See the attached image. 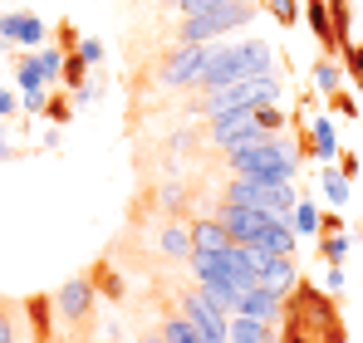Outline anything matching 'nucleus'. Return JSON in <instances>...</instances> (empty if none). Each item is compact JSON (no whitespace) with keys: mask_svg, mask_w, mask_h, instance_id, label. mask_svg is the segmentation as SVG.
<instances>
[{"mask_svg":"<svg viewBox=\"0 0 363 343\" xmlns=\"http://www.w3.org/2000/svg\"><path fill=\"white\" fill-rule=\"evenodd\" d=\"M324 196H329L334 206L349 201V181H344V172H324Z\"/></svg>","mask_w":363,"mask_h":343,"instance_id":"25","label":"nucleus"},{"mask_svg":"<svg viewBox=\"0 0 363 343\" xmlns=\"http://www.w3.org/2000/svg\"><path fill=\"white\" fill-rule=\"evenodd\" d=\"M55 309H60L69 324L89 319V309H94V280H69V285L55 294Z\"/></svg>","mask_w":363,"mask_h":343,"instance_id":"12","label":"nucleus"},{"mask_svg":"<svg viewBox=\"0 0 363 343\" xmlns=\"http://www.w3.org/2000/svg\"><path fill=\"white\" fill-rule=\"evenodd\" d=\"M182 314L201 329V339H206V343H231V314L216 309L206 289H186V294H182Z\"/></svg>","mask_w":363,"mask_h":343,"instance_id":"6","label":"nucleus"},{"mask_svg":"<svg viewBox=\"0 0 363 343\" xmlns=\"http://www.w3.org/2000/svg\"><path fill=\"white\" fill-rule=\"evenodd\" d=\"M104 89H108V79H104V74L94 69V74H89V79H84V84L74 89V99H79V103H94V99H104Z\"/></svg>","mask_w":363,"mask_h":343,"instance_id":"23","label":"nucleus"},{"mask_svg":"<svg viewBox=\"0 0 363 343\" xmlns=\"http://www.w3.org/2000/svg\"><path fill=\"white\" fill-rule=\"evenodd\" d=\"M285 221H290V230H295V235H314V230L324 226V221H319V206H314V201H295Z\"/></svg>","mask_w":363,"mask_h":343,"instance_id":"20","label":"nucleus"},{"mask_svg":"<svg viewBox=\"0 0 363 343\" xmlns=\"http://www.w3.org/2000/svg\"><path fill=\"white\" fill-rule=\"evenodd\" d=\"M45 113L55 118V123H69V103H64V94H60V99H50V103H45Z\"/></svg>","mask_w":363,"mask_h":343,"instance_id":"33","label":"nucleus"},{"mask_svg":"<svg viewBox=\"0 0 363 343\" xmlns=\"http://www.w3.org/2000/svg\"><path fill=\"white\" fill-rule=\"evenodd\" d=\"M221 226H226V235L231 240H241V245H250L255 235H260V226L265 221H275L270 211H255V206H236V201H221V216H216Z\"/></svg>","mask_w":363,"mask_h":343,"instance_id":"10","label":"nucleus"},{"mask_svg":"<svg viewBox=\"0 0 363 343\" xmlns=\"http://www.w3.org/2000/svg\"><path fill=\"white\" fill-rule=\"evenodd\" d=\"M157 245H162V255H167V260H182V255H191V230L182 226V221H172V226H162Z\"/></svg>","mask_w":363,"mask_h":343,"instance_id":"17","label":"nucleus"},{"mask_svg":"<svg viewBox=\"0 0 363 343\" xmlns=\"http://www.w3.org/2000/svg\"><path fill=\"white\" fill-rule=\"evenodd\" d=\"M265 10H270L280 25H295V0H265Z\"/></svg>","mask_w":363,"mask_h":343,"instance_id":"31","label":"nucleus"},{"mask_svg":"<svg viewBox=\"0 0 363 343\" xmlns=\"http://www.w3.org/2000/svg\"><path fill=\"white\" fill-rule=\"evenodd\" d=\"M349 64H354V74H363V45H349Z\"/></svg>","mask_w":363,"mask_h":343,"instance_id":"36","label":"nucleus"},{"mask_svg":"<svg viewBox=\"0 0 363 343\" xmlns=\"http://www.w3.org/2000/svg\"><path fill=\"white\" fill-rule=\"evenodd\" d=\"M314 84H319L324 94H339V84H344V79H339V69H334V64H314Z\"/></svg>","mask_w":363,"mask_h":343,"instance_id":"28","label":"nucleus"},{"mask_svg":"<svg viewBox=\"0 0 363 343\" xmlns=\"http://www.w3.org/2000/svg\"><path fill=\"white\" fill-rule=\"evenodd\" d=\"M206 50H211V45H177V55L162 59L157 79H162L167 89H196V79H201V69H206Z\"/></svg>","mask_w":363,"mask_h":343,"instance_id":"8","label":"nucleus"},{"mask_svg":"<svg viewBox=\"0 0 363 343\" xmlns=\"http://www.w3.org/2000/svg\"><path fill=\"white\" fill-rule=\"evenodd\" d=\"M226 245H231V235H226V226H221L216 216H206V221H196V226H191V250L216 255V250H226Z\"/></svg>","mask_w":363,"mask_h":343,"instance_id":"15","label":"nucleus"},{"mask_svg":"<svg viewBox=\"0 0 363 343\" xmlns=\"http://www.w3.org/2000/svg\"><path fill=\"white\" fill-rule=\"evenodd\" d=\"M45 40H50V30H45V20H40V15H30V10H10V15H0V45L40 50Z\"/></svg>","mask_w":363,"mask_h":343,"instance_id":"9","label":"nucleus"},{"mask_svg":"<svg viewBox=\"0 0 363 343\" xmlns=\"http://www.w3.org/2000/svg\"><path fill=\"white\" fill-rule=\"evenodd\" d=\"M74 55L84 59L89 69H104V40H79V45H74Z\"/></svg>","mask_w":363,"mask_h":343,"instance_id":"26","label":"nucleus"},{"mask_svg":"<svg viewBox=\"0 0 363 343\" xmlns=\"http://www.w3.org/2000/svg\"><path fill=\"white\" fill-rule=\"evenodd\" d=\"M231 343H280L270 324L260 319H245V314H231Z\"/></svg>","mask_w":363,"mask_h":343,"instance_id":"16","label":"nucleus"},{"mask_svg":"<svg viewBox=\"0 0 363 343\" xmlns=\"http://www.w3.org/2000/svg\"><path fill=\"white\" fill-rule=\"evenodd\" d=\"M231 314L260 319V324H275V319L285 314V299H280V294H270L265 285H250V289L241 294V299H236V309H231Z\"/></svg>","mask_w":363,"mask_h":343,"instance_id":"11","label":"nucleus"},{"mask_svg":"<svg viewBox=\"0 0 363 343\" xmlns=\"http://www.w3.org/2000/svg\"><path fill=\"white\" fill-rule=\"evenodd\" d=\"M309 128H314V147H309V152H314L319 162H334V157H339V142H334V123H329V118H314Z\"/></svg>","mask_w":363,"mask_h":343,"instance_id":"18","label":"nucleus"},{"mask_svg":"<svg viewBox=\"0 0 363 343\" xmlns=\"http://www.w3.org/2000/svg\"><path fill=\"white\" fill-rule=\"evenodd\" d=\"M250 74H275V50L265 40H211L196 89L211 94V89H226V84L250 79Z\"/></svg>","mask_w":363,"mask_h":343,"instance_id":"1","label":"nucleus"},{"mask_svg":"<svg viewBox=\"0 0 363 343\" xmlns=\"http://www.w3.org/2000/svg\"><path fill=\"white\" fill-rule=\"evenodd\" d=\"M35 64H40L45 84H55V79L64 74V55H60V50H40V55H35Z\"/></svg>","mask_w":363,"mask_h":343,"instance_id":"24","label":"nucleus"},{"mask_svg":"<svg viewBox=\"0 0 363 343\" xmlns=\"http://www.w3.org/2000/svg\"><path fill=\"white\" fill-rule=\"evenodd\" d=\"M221 201H236V206H255V211H270V216H290L295 206V181H265V176H236Z\"/></svg>","mask_w":363,"mask_h":343,"instance_id":"5","label":"nucleus"},{"mask_svg":"<svg viewBox=\"0 0 363 343\" xmlns=\"http://www.w3.org/2000/svg\"><path fill=\"white\" fill-rule=\"evenodd\" d=\"M324 289H329V294H344V270H339V265H329V275H324Z\"/></svg>","mask_w":363,"mask_h":343,"instance_id":"35","label":"nucleus"},{"mask_svg":"<svg viewBox=\"0 0 363 343\" xmlns=\"http://www.w3.org/2000/svg\"><path fill=\"white\" fill-rule=\"evenodd\" d=\"M5 157H10V137L0 133V162H5Z\"/></svg>","mask_w":363,"mask_h":343,"instance_id":"38","label":"nucleus"},{"mask_svg":"<svg viewBox=\"0 0 363 343\" xmlns=\"http://www.w3.org/2000/svg\"><path fill=\"white\" fill-rule=\"evenodd\" d=\"M162 339H167V343H206V339H201V329H196L182 309L167 319V324H162Z\"/></svg>","mask_w":363,"mask_h":343,"instance_id":"21","label":"nucleus"},{"mask_svg":"<svg viewBox=\"0 0 363 343\" xmlns=\"http://www.w3.org/2000/svg\"><path fill=\"white\" fill-rule=\"evenodd\" d=\"M255 137H265L255 108H236V113L211 118V147H216V152H236V147L255 142Z\"/></svg>","mask_w":363,"mask_h":343,"instance_id":"7","label":"nucleus"},{"mask_svg":"<svg viewBox=\"0 0 363 343\" xmlns=\"http://www.w3.org/2000/svg\"><path fill=\"white\" fill-rule=\"evenodd\" d=\"M15 84H20V94H25V99H30V94H45V74H40L35 55H25L20 64H15Z\"/></svg>","mask_w":363,"mask_h":343,"instance_id":"22","label":"nucleus"},{"mask_svg":"<svg viewBox=\"0 0 363 343\" xmlns=\"http://www.w3.org/2000/svg\"><path fill=\"white\" fill-rule=\"evenodd\" d=\"M30 319H35V329H40V343H50V304H45V299H30Z\"/></svg>","mask_w":363,"mask_h":343,"instance_id":"30","label":"nucleus"},{"mask_svg":"<svg viewBox=\"0 0 363 343\" xmlns=\"http://www.w3.org/2000/svg\"><path fill=\"white\" fill-rule=\"evenodd\" d=\"M10 113H15V99H10V94L0 89V118H10Z\"/></svg>","mask_w":363,"mask_h":343,"instance_id":"37","label":"nucleus"},{"mask_svg":"<svg viewBox=\"0 0 363 343\" xmlns=\"http://www.w3.org/2000/svg\"><path fill=\"white\" fill-rule=\"evenodd\" d=\"M226 162L236 176H265V181H295L300 176V152L280 137V133H265V137H255V142H245L236 152H226Z\"/></svg>","mask_w":363,"mask_h":343,"instance_id":"2","label":"nucleus"},{"mask_svg":"<svg viewBox=\"0 0 363 343\" xmlns=\"http://www.w3.org/2000/svg\"><path fill=\"white\" fill-rule=\"evenodd\" d=\"M255 20V0H226L206 15H182L177 25V45H211V40H226L236 25Z\"/></svg>","mask_w":363,"mask_h":343,"instance_id":"4","label":"nucleus"},{"mask_svg":"<svg viewBox=\"0 0 363 343\" xmlns=\"http://www.w3.org/2000/svg\"><path fill=\"white\" fill-rule=\"evenodd\" d=\"M143 343H167V339H162V334H157V339H143Z\"/></svg>","mask_w":363,"mask_h":343,"instance_id":"39","label":"nucleus"},{"mask_svg":"<svg viewBox=\"0 0 363 343\" xmlns=\"http://www.w3.org/2000/svg\"><path fill=\"white\" fill-rule=\"evenodd\" d=\"M162 5H182V0H162Z\"/></svg>","mask_w":363,"mask_h":343,"instance_id":"40","label":"nucleus"},{"mask_svg":"<svg viewBox=\"0 0 363 343\" xmlns=\"http://www.w3.org/2000/svg\"><path fill=\"white\" fill-rule=\"evenodd\" d=\"M280 79L275 74H250V79H236V84H226V89H211L201 103H196V113L206 118H221V113H236V108H260V103H280Z\"/></svg>","mask_w":363,"mask_h":343,"instance_id":"3","label":"nucleus"},{"mask_svg":"<svg viewBox=\"0 0 363 343\" xmlns=\"http://www.w3.org/2000/svg\"><path fill=\"white\" fill-rule=\"evenodd\" d=\"M260 285L270 289V294H280V299H290V294L300 289V265H295V255H275V260L265 265Z\"/></svg>","mask_w":363,"mask_h":343,"instance_id":"13","label":"nucleus"},{"mask_svg":"<svg viewBox=\"0 0 363 343\" xmlns=\"http://www.w3.org/2000/svg\"><path fill=\"white\" fill-rule=\"evenodd\" d=\"M0 343H15V314L0 309Z\"/></svg>","mask_w":363,"mask_h":343,"instance_id":"34","label":"nucleus"},{"mask_svg":"<svg viewBox=\"0 0 363 343\" xmlns=\"http://www.w3.org/2000/svg\"><path fill=\"white\" fill-rule=\"evenodd\" d=\"M64 89H79V84H84V79H89V64H84V59L74 55V59H64Z\"/></svg>","mask_w":363,"mask_h":343,"instance_id":"27","label":"nucleus"},{"mask_svg":"<svg viewBox=\"0 0 363 343\" xmlns=\"http://www.w3.org/2000/svg\"><path fill=\"white\" fill-rule=\"evenodd\" d=\"M250 245H255V250H265V255H295V230H290L285 216H275V221H265V226H260V235H255Z\"/></svg>","mask_w":363,"mask_h":343,"instance_id":"14","label":"nucleus"},{"mask_svg":"<svg viewBox=\"0 0 363 343\" xmlns=\"http://www.w3.org/2000/svg\"><path fill=\"white\" fill-rule=\"evenodd\" d=\"M216 5H226V0H182L177 10L182 15H206V10H216Z\"/></svg>","mask_w":363,"mask_h":343,"instance_id":"32","label":"nucleus"},{"mask_svg":"<svg viewBox=\"0 0 363 343\" xmlns=\"http://www.w3.org/2000/svg\"><path fill=\"white\" fill-rule=\"evenodd\" d=\"M309 5V25L324 45H339V30H334V15H329V0H304Z\"/></svg>","mask_w":363,"mask_h":343,"instance_id":"19","label":"nucleus"},{"mask_svg":"<svg viewBox=\"0 0 363 343\" xmlns=\"http://www.w3.org/2000/svg\"><path fill=\"white\" fill-rule=\"evenodd\" d=\"M349 245H354V240H349L344 230H339V235H329V240H324V260H329V265H339V260L349 255Z\"/></svg>","mask_w":363,"mask_h":343,"instance_id":"29","label":"nucleus"}]
</instances>
